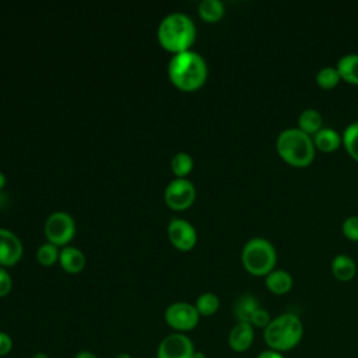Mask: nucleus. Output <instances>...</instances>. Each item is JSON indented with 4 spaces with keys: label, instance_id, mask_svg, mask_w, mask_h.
Instances as JSON below:
<instances>
[{
    "label": "nucleus",
    "instance_id": "1",
    "mask_svg": "<svg viewBox=\"0 0 358 358\" xmlns=\"http://www.w3.org/2000/svg\"><path fill=\"white\" fill-rule=\"evenodd\" d=\"M208 67L203 56L193 50L173 55L168 64V77L171 83L185 92H193L201 88L207 80Z\"/></svg>",
    "mask_w": 358,
    "mask_h": 358
},
{
    "label": "nucleus",
    "instance_id": "2",
    "mask_svg": "<svg viewBox=\"0 0 358 358\" xmlns=\"http://www.w3.org/2000/svg\"><path fill=\"white\" fill-rule=\"evenodd\" d=\"M157 38L165 50L178 55L190 50L196 39V25L186 14L171 13L161 20Z\"/></svg>",
    "mask_w": 358,
    "mask_h": 358
},
{
    "label": "nucleus",
    "instance_id": "3",
    "mask_svg": "<svg viewBox=\"0 0 358 358\" xmlns=\"http://www.w3.org/2000/svg\"><path fill=\"white\" fill-rule=\"evenodd\" d=\"M275 150L284 162L295 168L309 166L316 155L313 138L298 127L282 130L277 137Z\"/></svg>",
    "mask_w": 358,
    "mask_h": 358
},
{
    "label": "nucleus",
    "instance_id": "4",
    "mask_svg": "<svg viewBox=\"0 0 358 358\" xmlns=\"http://www.w3.org/2000/svg\"><path fill=\"white\" fill-rule=\"evenodd\" d=\"M303 336V326L295 313H282L268 323L263 331L264 343L270 350L284 352L295 348Z\"/></svg>",
    "mask_w": 358,
    "mask_h": 358
},
{
    "label": "nucleus",
    "instance_id": "5",
    "mask_svg": "<svg viewBox=\"0 0 358 358\" xmlns=\"http://www.w3.org/2000/svg\"><path fill=\"white\" fill-rule=\"evenodd\" d=\"M241 260L243 268L256 277H266L277 263V252L273 243L264 238H252L242 249Z\"/></svg>",
    "mask_w": 358,
    "mask_h": 358
},
{
    "label": "nucleus",
    "instance_id": "6",
    "mask_svg": "<svg viewBox=\"0 0 358 358\" xmlns=\"http://www.w3.org/2000/svg\"><path fill=\"white\" fill-rule=\"evenodd\" d=\"M43 229L48 242L64 248L76 235V221L66 211H55L46 218Z\"/></svg>",
    "mask_w": 358,
    "mask_h": 358
},
{
    "label": "nucleus",
    "instance_id": "7",
    "mask_svg": "<svg viewBox=\"0 0 358 358\" xmlns=\"http://www.w3.org/2000/svg\"><path fill=\"white\" fill-rule=\"evenodd\" d=\"M166 324L176 333H186L193 330L200 320V315L194 305L189 302H173L164 313Z\"/></svg>",
    "mask_w": 358,
    "mask_h": 358
},
{
    "label": "nucleus",
    "instance_id": "8",
    "mask_svg": "<svg viewBox=\"0 0 358 358\" xmlns=\"http://www.w3.org/2000/svg\"><path fill=\"white\" fill-rule=\"evenodd\" d=\"M164 199L169 208L176 211L186 210L196 200V187L189 179L176 178L171 180L169 185L166 186Z\"/></svg>",
    "mask_w": 358,
    "mask_h": 358
},
{
    "label": "nucleus",
    "instance_id": "9",
    "mask_svg": "<svg viewBox=\"0 0 358 358\" xmlns=\"http://www.w3.org/2000/svg\"><path fill=\"white\" fill-rule=\"evenodd\" d=\"M194 345L185 333H171L161 340L157 358H193Z\"/></svg>",
    "mask_w": 358,
    "mask_h": 358
},
{
    "label": "nucleus",
    "instance_id": "10",
    "mask_svg": "<svg viewBox=\"0 0 358 358\" xmlns=\"http://www.w3.org/2000/svg\"><path fill=\"white\" fill-rule=\"evenodd\" d=\"M168 238L172 246L182 252L192 250L197 243V232L194 227L182 218H173L169 222Z\"/></svg>",
    "mask_w": 358,
    "mask_h": 358
},
{
    "label": "nucleus",
    "instance_id": "11",
    "mask_svg": "<svg viewBox=\"0 0 358 358\" xmlns=\"http://www.w3.org/2000/svg\"><path fill=\"white\" fill-rule=\"evenodd\" d=\"M21 239L10 229L0 228V266L11 267L17 264L22 257Z\"/></svg>",
    "mask_w": 358,
    "mask_h": 358
},
{
    "label": "nucleus",
    "instance_id": "12",
    "mask_svg": "<svg viewBox=\"0 0 358 358\" xmlns=\"http://www.w3.org/2000/svg\"><path fill=\"white\" fill-rule=\"evenodd\" d=\"M255 338V330L250 323L238 322L228 334V344L235 352L246 351Z\"/></svg>",
    "mask_w": 358,
    "mask_h": 358
},
{
    "label": "nucleus",
    "instance_id": "13",
    "mask_svg": "<svg viewBox=\"0 0 358 358\" xmlns=\"http://www.w3.org/2000/svg\"><path fill=\"white\" fill-rule=\"evenodd\" d=\"M59 263L66 273L77 274L85 267V256L80 249L74 246H64L60 250Z\"/></svg>",
    "mask_w": 358,
    "mask_h": 358
},
{
    "label": "nucleus",
    "instance_id": "14",
    "mask_svg": "<svg viewBox=\"0 0 358 358\" xmlns=\"http://www.w3.org/2000/svg\"><path fill=\"white\" fill-rule=\"evenodd\" d=\"M266 287L270 292L275 294V295H284L288 294L294 285V280L292 275L281 268H274L271 273H268L266 275Z\"/></svg>",
    "mask_w": 358,
    "mask_h": 358
},
{
    "label": "nucleus",
    "instance_id": "15",
    "mask_svg": "<svg viewBox=\"0 0 358 358\" xmlns=\"http://www.w3.org/2000/svg\"><path fill=\"white\" fill-rule=\"evenodd\" d=\"M331 274L336 280L341 281V282H347L351 281L355 274H357V264L355 262L347 256V255H337L333 257L331 264Z\"/></svg>",
    "mask_w": 358,
    "mask_h": 358
},
{
    "label": "nucleus",
    "instance_id": "16",
    "mask_svg": "<svg viewBox=\"0 0 358 358\" xmlns=\"http://www.w3.org/2000/svg\"><path fill=\"white\" fill-rule=\"evenodd\" d=\"M315 148L322 152H333L343 144L341 136L330 127H322L313 137Z\"/></svg>",
    "mask_w": 358,
    "mask_h": 358
},
{
    "label": "nucleus",
    "instance_id": "17",
    "mask_svg": "<svg viewBox=\"0 0 358 358\" xmlns=\"http://www.w3.org/2000/svg\"><path fill=\"white\" fill-rule=\"evenodd\" d=\"M336 69L343 81L358 85V53H348L340 57Z\"/></svg>",
    "mask_w": 358,
    "mask_h": 358
},
{
    "label": "nucleus",
    "instance_id": "18",
    "mask_svg": "<svg viewBox=\"0 0 358 358\" xmlns=\"http://www.w3.org/2000/svg\"><path fill=\"white\" fill-rule=\"evenodd\" d=\"M323 124V117L316 109H305L298 116V129L313 137Z\"/></svg>",
    "mask_w": 358,
    "mask_h": 358
},
{
    "label": "nucleus",
    "instance_id": "19",
    "mask_svg": "<svg viewBox=\"0 0 358 358\" xmlns=\"http://www.w3.org/2000/svg\"><path fill=\"white\" fill-rule=\"evenodd\" d=\"M259 302L253 295H242L241 298H238V301L235 302L234 306V315L238 319V322H245V323H250V319L253 316V313L259 309Z\"/></svg>",
    "mask_w": 358,
    "mask_h": 358
},
{
    "label": "nucleus",
    "instance_id": "20",
    "mask_svg": "<svg viewBox=\"0 0 358 358\" xmlns=\"http://www.w3.org/2000/svg\"><path fill=\"white\" fill-rule=\"evenodd\" d=\"M197 11L203 21L214 24L224 17L225 7L220 0H203L199 3Z\"/></svg>",
    "mask_w": 358,
    "mask_h": 358
},
{
    "label": "nucleus",
    "instance_id": "21",
    "mask_svg": "<svg viewBox=\"0 0 358 358\" xmlns=\"http://www.w3.org/2000/svg\"><path fill=\"white\" fill-rule=\"evenodd\" d=\"M343 145L347 154L358 162V122H352L343 131Z\"/></svg>",
    "mask_w": 358,
    "mask_h": 358
},
{
    "label": "nucleus",
    "instance_id": "22",
    "mask_svg": "<svg viewBox=\"0 0 358 358\" xmlns=\"http://www.w3.org/2000/svg\"><path fill=\"white\" fill-rule=\"evenodd\" d=\"M194 306L200 316H213L220 309V298L213 292H204L197 296Z\"/></svg>",
    "mask_w": 358,
    "mask_h": 358
},
{
    "label": "nucleus",
    "instance_id": "23",
    "mask_svg": "<svg viewBox=\"0 0 358 358\" xmlns=\"http://www.w3.org/2000/svg\"><path fill=\"white\" fill-rule=\"evenodd\" d=\"M171 169L176 178H186L193 169V158L187 152H178L171 161Z\"/></svg>",
    "mask_w": 358,
    "mask_h": 358
},
{
    "label": "nucleus",
    "instance_id": "24",
    "mask_svg": "<svg viewBox=\"0 0 358 358\" xmlns=\"http://www.w3.org/2000/svg\"><path fill=\"white\" fill-rule=\"evenodd\" d=\"M340 81H341V78H340L337 69L331 67V66L322 67L316 74V84L322 90H331L336 85H338Z\"/></svg>",
    "mask_w": 358,
    "mask_h": 358
},
{
    "label": "nucleus",
    "instance_id": "25",
    "mask_svg": "<svg viewBox=\"0 0 358 358\" xmlns=\"http://www.w3.org/2000/svg\"><path fill=\"white\" fill-rule=\"evenodd\" d=\"M59 255H60L59 248L50 242H46L38 248L36 260L39 262V264L49 267V266H53L56 262H59Z\"/></svg>",
    "mask_w": 358,
    "mask_h": 358
},
{
    "label": "nucleus",
    "instance_id": "26",
    "mask_svg": "<svg viewBox=\"0 0 358 358\" xmlns=\"http://www.w3.org/2000/svg\"><path fill=\"white\" fill-rule=\"evenodd\" d=\"M341 232L347 239L358 242V215L347 217L341 225Z\"/></svg>",
    "mask_w": 358,
    "mask_h": 358
},
{
    "label": "nucleus",
    "instance_id": "27",
    "mask_svg": "<svg viewBox=\"0 0 358 358\" xmlns=\"http://www.w3.org/2000/svg\"><path fill=\"white\" fill-rule=\"evenodd\" d=\"M270 322H271L270 313H268L266 309H263V308H259V309L253 313V316H252V319H250V324H252L253 327H260V329H263V330L268 326Z\"/></svg>",
    "mask_w": 358,
    "mask_h": 358
},
{
    "label": "nucleus",
    "instance_id": "28",
    "mask_svg": "<svg viewBox=\"0 0 358 358\" xmlns=\"http://www.w3.org/2000/svg\"><path fill=\"white\" fill-rule=\"evenodd\" d=\"M13 288V280L6 267L0 266V298L7 296Z\"/></svg>",
    "mask_w": 358,
    "mask_h": 358
},
{
    "label": "nucleus",
    "instance_id": "29",
    "mask_svg": "<svg viewBox=\"0 0 358 358\" xmlns=\"http://www.w3.org/2000/svg\"><path fill=\"white\" fill-rule=\"evenodd\" d=\"M11 350H13V338L6 331H0V357L10 354Z\"/></svg>",
    "mask_w": 358,
    "mask_h": 358
},
{
    "label": "nucleus",
    "instance_id": "30",
    "mask_svg": "<svg viewBox=\"0 0 358 358\" xmlns=\"http://www.w3.org/2000/svg\"><path fill=\"white\" fill-rule=\"evenodd\" d=\"M257 358H285V357H284L281 352L268 348V350L262 351V352L257 355Z\"/></svg>",
    "mask_w": 358,
    "mask_h": 358
},
{
    "label": "nucleus",
    "instance_id": "31",
    "mask_svg": "<svg viewBox=\"0 0 358 358\" xmlns=\"http://www.w3.org/2000/svg\"><path fill=\"white\" fill-rule=\"evenodd\" d=\"M74 358H98L92 351H88V350H83V351H78Z\"/></svg>",
    "mask_w": 358,
    "mask_h": 358
},
{
    "label": "nucleus",
    "instance_id": "32",
    "mask_svg": "<svg viewBox=\"0 0 358 358\" xmlns=\"http://www.w3.org/2000/svg\"><path fill=\"white\" fill-rule=\"evenodd\" d=\"M6 183H7V178H6V175H4L3 172H0V190L6 186Z\"/></svg>",
    "mask_w": 358,
    "mask_h": 358
},
{
    "label": "nucleus",
    "instance_id": "33",
    "mask_svg": "<svg viewBox=\"0 0 358 358\" xmlns=\"http://www.w3.org/2000/svg\"><path fill=\"white\" fill-rule=\"evenodd\" d=\"M31 358H49V357H48V354H45V352H35Z\"/></svg>",
    "mask_w": 358,
    "mask_h": 358
},
{
    "label": "nucleus",
    "instance_id": "34",
    "mask_svg": "<svg viewBox=\"0 0 358 358\" xmlns=\"http://www.w3.org/2000/svg\"><path fill=\"white\" fill-rule=\"evenodd\" d=\"M115 358H133L130 354H127V352H120V354H117Z\"/></svg>",
    "mask_w": 358,
    "mask_h": 358
},
{
    "label": "nucleus",
    "instance_id": "35",
    "mask_svg": "<svg viewBox=\"0 0 358 358\" xmlns=\"http://www.w3.org/2000/svg\"><path fill=\"white\" fill-rule=\"evenodd\" d=\"M193 358H206V355L203 354V352H200V351H196L194 352V357Z\"/></svg>",
    "mask_w": 358,
    "mask_h": 358
}]
</instances>
